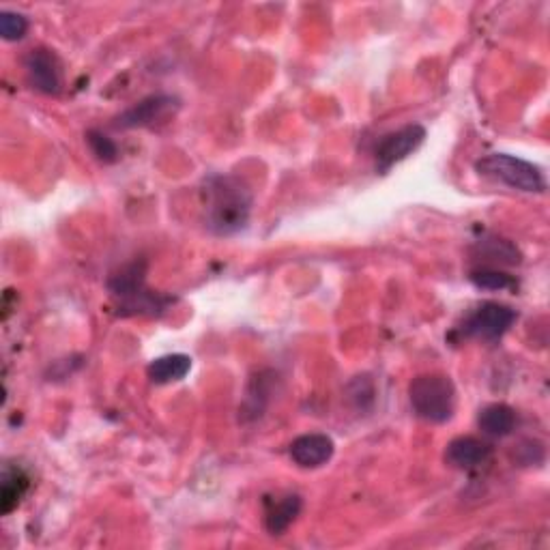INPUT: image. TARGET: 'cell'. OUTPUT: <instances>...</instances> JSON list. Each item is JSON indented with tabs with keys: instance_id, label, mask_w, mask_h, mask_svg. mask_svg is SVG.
<instances>
[{
	"instance_id": "cell-18",
	"label": "cell",
	"mask_w": 550,
	"mask_h": 550,
	"mask_svg": "<svg viewBox=\"0 0 550 550\" xmlns=\"http://www.w3.org/2000/svg\"><path fill=\"white\" fill-rule=\"evenodd\" d=\"M28 31V20L22 13L16 11H3L0 16V35L7 41H20Z\"/></svg>"
},
{
	"instance_id": "cell-12",
	"label": "cell",
	"mask_w": 550,
	"mask_h": 550,
	"mask_svg": "<svg viewBox=\"0 0 550 550\" xmlns=\"http://www.w3.org/2000/svg\"><path fill=\"white\" fill-rule=\"evenodd\" d=\"M473 252L480 260H486V263L497 265V267L499 265L514 267V265H520V260H523V254H520V250L512 241L503 239V237H495V235L482 237L475 243Z\"/></svg>"
},
{
	"instance_id": "cell-7",
	"label": "cell",
	"mask_w": 550,
	"mask_h": 550,
	"mask_svg": "<svg viewBox=\"0 0 550 550\" xmlns=\"http://www.w3.org/2000/svg\"><path fill=\"white\" fill-rule=\"evenodd\" d=\"M24 69L33 89L46 95H59L61 91V65L50 50H31L24 59Z\"/></svg>"
},
{
	"instance_id": "cell-11",
	"label": "cell",
	"mask_w": 550,
	"mask_h": 550,
	"mask_svg": "<svg viewBox=\"0 0 550 550\" xmlns=\"http://www.w3.org/2000/svg\"><path fill=\"white\" fill-rule=\"evenodd\" d=\"M301 512V497L286 492L265 499V527L271 535H282L291 527Z\"/></svg>"
},
{
	"instance_id": "cell-4",
	"label": "cell",
	"mask_w": 550,
	"mask_h": 550,
	"mask_svg": "<svg viewBox=\"0 0 550 550\" xmlns=\"http://www.w3.org/2000/svg\"><path fill=\"white\" fill-rule=\"evenodd\" d=\"M477 175L512 187L518 192L542 194L546 192V179L538 166L527 159H520L508 153H490L475 164Z\"/></svg>"
},
{
	"instance_id": "cell-13",
	"label": "cell",
	"mask_w": 550,
	"mask_h": 550,
	"mask_svg": "<svg viewBox=\"0 0 550 550\" xmlns=\"http://www.w3.org/2000/svg\"><path fill=\"white\" fill-rule=\"evenodd\" d=\"M516 422V411L508 407V404H488V407H484L480 415H477V426H480V430L488 434V437L495 439H503L512 434Z\"/></svg>"
},
{
	"instance_id": "cell-9",
	"label": "cell",
	"mask_w": 550,
	"mask_h": 550,
	"mask_svg": "<svg viewBox=\"0 0 550 550\" xmlns=\"http://www.w3.org/2000/svg\"><path fill=\"white\" fill-rule=\"evenodd\" d=\"M177 108V99L170 95H153L138 101L136 106L125 110L117 119V127L123 129H136V127H147L157 121L166 119L168 114Z\"/></svg>"
},
{
	"instance_id": "cell-17",
	"label": "cell",
	"mask_w": 550,
	"mask_h": 550,
	"mask_svg": "<svg viewBox=\"0 0 550 550\" xmlns=\"http://www.w3.org/2000/svg\"><path fill=\"white\" fill-rule=\"evenodd\" d=\"M86 140H89V147L99 162H106V164L117 162L119 149H117V144L112 142V138H108L101 132H89L86 134Z\"/></svg>"
},
{
	"instance_id": "cell-15",
	"label": "cell",
	"mask_w": 550,
	"mask_h": 550,
	"mask_svg": "<svg viewBox=\"0 0 550 550\" xmlns=\"http://www.w3.org/2000/svg\"><path fill=\"white\" fill-rule=\"evenodd\" d=\"M31 480L22 469H5L3 486H0V512L11 514L24 499Z\"/></svg>"
},
{
	"instance_id": "cell-3",
	"label": "cell",
	"mask_w": 550,
	"mask_h": 550,
	"mask_svg": "<svg viewBox=\"0 0 550 550\" xmlns=\"http://www.w3.org/2000/svg\"><path fill=\"white\" fill-rule=\"evenodd\" d=\"M144 275H147V263L136 260L110 278L108 288L112 297L119 299V310L123 314H159L168 308L170 299L151 293L144 286Z\"/></svg>"
},
{
	"instance_id": "cell-1",
	"label": "cell",
	"mask_w": 550,
	"mask_h": 550,
	"mask_svg": "<svg viewBox=\"0 0 550 550\" xmlns=\"http://www.w3.org/2000/svg\"><path fill=\"white\" fill-rule=\"evenodd\" d=\"M205 222L220 237L237 235L250 222L254 198L250 187L230 175H215L205 183Z\"/></svg>"
},
{
	"instance_id": "cell-6",
	"label": "cell",
	"mask_w": 550,
	"mask_h": 550,
	"mask_svg": "<svg viewBox=\"0 0 550 550\" xmlns=\"http://www.w3.org/2000/svg\"><path fill=\"white\" fill-rule=\"evenodd\" d=\"M426 140V129L422 125H407L381 138L376 144L374 159H376V170L385 175V172L392 170L402 159H407L411 153H415L422 147Z\"/></svg>"
},
{
	"instance_id": "cell-16",
	"label": "cell",
	"mask_w": 550,
	"mask_h": 550,
	"mask_svg": "<svg viewBox=\"0 0 550 550\" xmlns=\"http://www.w3.org/2000/svg\"><path fill=\"white\" fill-rule=\"evenodd\" d=\"M469 280L482 288V291H514L518 282L512 278V275L499 271L497 267H482V269H473Z\"/></svg>"
},
{
	"instance_id": "cell-2",
	"label": "cell",
	"mask_w": 550,
	"mask_h": 550,
	"mask_svg": "<svg viewBox=\"0 0 550 550\" xmlns=\"http://www.w3.org/2000/svg\"><path fill=\"white\" fill-rule=\"evenodd\" d=\"M415 415L430 424L450 422L456 413V387L445 374H422L409 385Z\"/></svg>"
},
{
	"instance_id": "cell-8",
	"label": "cell",
	"mask_w": 550,
	"mask_h": 550,
	"mask_svg": "<svg viewBox=\"0 0 550 550\" xmlns=\"http://www.w3.org/2000/svg\"><path fill=\"white\" fill-rule=\"evenodd\" d=\"M334 452H336L334 441L321 432L301 434V437H297L291 443V450H288L295 465L301 469H318L327 465V462L334 458Z\"/></svg>"
},
{
	"instance_id": "cell-10",
	"label": "cell",
	"mask_w": 550,
	"mask_h": 550,
	"mask_svg": "<svg viewBox=\"0 0 550 550\" xmlns=\"http://www.w3.org/2000/svg\"><path fill=\"white\" fill-rule=\"evenodd\" d=\"M492 450L490 445L475 439V437H458L454 439L445 450V460L447 465H452L462 471H471L482 467L484 462H488Z\"/></svg>"
},
{
	"instance_id": "cell-14",
	"label": "cell",
	"mask_w": 550,
	"mask_h": 550,
	"mask_svg": "<svg viewBox=\"0 0 550 550\" xmlns=\"http://www.w3.org/2000/svg\"><path fill=\"white\" fill-rule=\"evenodd\" d=\"M190 370H192V359L187 355H183V353L164 355V357H157L155 361H151L149 379L157 385H168V383L183 381Z\"/></svg>"
},
{
	"instance_id": "cell-5",
	"label": "cell",
	"mask_w": 550,
	"mask_h": 550,
	"mask_svg": "<svg viewBox=\"0 0 550 550\" xmlns=\"http://www.w3.org/2000/svg\"><path fill=\"white\" fill-rule=\"evenodd\" d=\"M516 316V310L503 306V303H482L473 314H469L465 325H462V336L482 342H497L508 334L510 327L516 323Z\"/></svg>"
}]
</instances>
